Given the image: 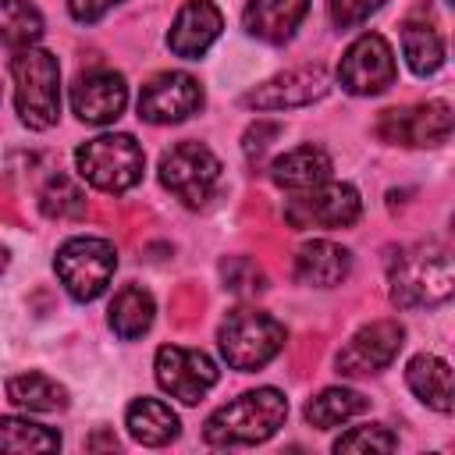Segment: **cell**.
<instances>
[{"label":"cell","instance_id":"13","mask_svg":"<svg viewBox=\"0 0 455 455\" xmlns=\"http://www.w3.org/2000/svg\"><path fill=\"white\" fill-rule=\"evenodd\" d=\"M402 341H405V327L398 320H373L359 327L348 338V345L338 352V373L341 377L380 373L395 363V355L402 352Z\"/></svg>","mask_w":455,"mask_h":455},{"label":"cell","instance_id":"2","mask_svg":"<svg viewBox=\"0 0 455 455\" xmlns=\"http://www.w3.org/2000/svg\"><path fill=\"white\" fill-rule=\"evenodd\" d=\"M288 419V398L277 387H256L210 412L203 441L213 448H245L274 437Z\"/></svg>","mask_w":455,"mask_h":455},{"label":"cell","instance_id":"21","mask_svg":"<svg viewBox=\"0 0 455 455\" xmlns=\"http://www.w3.org/2000/svg\"><path fill=\"white\" fill-rule=\"evenodd\" d=\"M405 384L423 405L437 412H451V366L441 355H430V352L412 355L405 366Z\"/></svg>","mask_w":455,"mask_h":455},{"label":"cell","instance_id":"25","mask_svg":"<svg viewBox=\"0 0 455 455\" xmlns=\"http://www.w3.org/2000/svg\"><path fill=\"white\" fill-rule=\"evenodd\" d=\"M366 409H370V402L359 391H352V387H323L320 395H313L306 402V423L316 427V430H331V427H338V423H345V419H352V416H359Z\"/></svg>","mask_w":455,"mask_h":455},{"label":"cell","instance_id":"24","mask_svg":"<svg viewBox=\"0 0 455 455\" xmlns=\"http://www.w3.org/2000/svg\"><path fill=\"white\" fill-rule=\"evenodd\" d=\"M7 398L28 412H57V409H68V387L57 384L53 377L46 373H18L7 380Z\"/></svg>","mask_w":455,"mask_h":455},{"label":"cell","instance_id":"5","mask_svg":"<svg viewBox=\"0 0 455 455\" xmlns=\"http://www.w3.org/2000/svg\"><path fill=\"white\" fill-rule=\"evenodd\" d=\"M284 338H288V331L281 320H274L263 309H249V306L231 309L217 331V345H220L224 363L231 370H242V373L267 366L284 348Z\"/></svg>","mask_w":455,"mask_h":455},{"label":"cell","instance_id":"7","mask_svg":"<svg viewBox=\"0 0 455 455\" xmlns=\"http://www.w3.org/2000/svg\"><path fill=\"white\" fill-rule=\"evenodd\" d=\"M160 185L185 206H206L220 185V160L203 142H178L160 156Z\"/></svg>","mask_w":455,"mask_h":455},{"label":"cell","instance_id":"3","mask_svg":"<svg viewBox=\"0 0 455 455\" xmlns=\"http://www.w3.org/2000/svg\"><path fill=\"white\" fill-rule=\"evenodd\" d=\"M14 110L32 132H46L60 117V64L43 46H21L11 57Z\"/></svg>","mask_w":455,"mask_h":455},{"label":"cell","instance_id":"31","mask_svg":"<svg viewBox=\"0 0 455 455\" xmlns=\"http://www.w3.org/2000/svg\"><path fill=\"white\" fill-rule=\"evenodd\" d=\"M384 4L387 0H327V14H331L334 28H355L370 14H377Z\"/></svg>","mask_w":455,"mask_h":455},{"label":"cell","instance_id":"8","mask_svg":"<svg viewBox=\"0 0 455 455\" xmlns=\"http://www.w3.org/2000/svg\"><path fill=\"white\" fill-rule=\"evenodd\" d=\"M363 213V199L355 192V185L348 181H320L313 188L295 192L284 203V220L295 231H309V228H352Z\"/></svg>","mask_w":455,"mask_h":455},{"label":"cell","instance_id":"15","mask_svg":"<svg viewBox=\"0 0 455 455\" xmlns=\"http://www.w3.org/2000/svg\"><path fill=\"white\" fill-rule=\"evenodd\" d=\"M128 107V82L121 71L96 68L75 78L71 85V110L85 124H110Z\"/></svg>","mask_w":455,"mask_h":455},{"label":"cell","instance_id":"17","mask_svg":"<svg viewBox=\"0 0 455 455\" xmlns=\"http://www.w3.org/2000/svg\"><path fill=\"white\" fill-rule=\"evenodd\" d=\"M348 270H352V252L338 242L313 238L295 252V281L309 288H334L348 277Z\"/></svg>","mask_w":455,"mask_h":455},{"label":"cell","instance_id":"34","mask_svg":"<svg viewBox=\"0 0 455 455\" xmlns=\"http://www.w3.org/2000/svg\"><path fill=\"white\" fill-rule=\"evenodd\" d=\"M4 267H7V249L0 245V270H4Z\"/></svg>","mask_w":455,"mask_h":455},{"label":"cell","instance_id":"22","mask_svg":"<svg viewBox=\"0 0 455 455\" xmlns=\"http://www.w3.org/2000/svg\"><path fill=\"white\" fill-rule=\"evenodd\" d=\"M110 316V331L121 338V341H135V338H142L149 327H153V313H156V302H153V295L142 288V284H124L117 295H114V302H110V309H107Z\"/></svg>","mask_w":455,"mask_h":455},{"label":"cell","instance_id":"11","mask_svg":"<svg viewBox=\"0 0 455 455\" xmlns=\"http://www.w3.org/2000/svg\"><path fill=\"white\" fill-rule=\"evenodd\" d=\"M153 370H156V384H160L171 398H178V402H185V405L203 402V395L220 380V370H217V363H213L206 352H199V348H181V345H164V348H156Z\"/></svg>","mask_w":455,"mask_h":455},{"label":"cell","instance_id":"27","mask_svg":"<svg viewBox=\"0 0 455 455\" xmlns=\"http://www.w3.org/2000/svg\"><path fill=\"white\" fill-rule=\"evenodd\" d=\"M60 434L18 416H0V451L11 455H28V451H57Z\"/></svg>","mask_w":455,"mask_h":455},{"label":"cell","instance_id":"30","mask_svg":"<svg viewBox=\"0 0 455 455\" xmlns=\"http://www.w3.org/2000/svg\"><path fill=\"white\" fill-rule=\"evenodd\" d=\"M220 274H224V288L235 291V295H256V291L267 288L263 270H259L252 259H245V256L224 259V263H220Z\"/></svg>","mask_w":455,"mask_h":455},{"label":"cell","instance_id":"26","mask_svg":"<svg viewBox=\"0 0 455 455\" xmlns=\"http://www.w3.org/2000/svg\"><path fill=\"white\" fill-rule=\"evenodd\" d=\"M43 36V14L28 0H0V46H32Z\"/></svg>","mask_w":455,"mask_h":455},{"label":"cell","instance_id":"19","mask_svg":"<svg viewBox=\"0 0 455 455\" xmlns=\"http://www.w3.org/2000/svg\"><path fill=\"white\" fill-rule=\"evenodd\" d=\"M331 167H334L331 156L320 146L309 142V146H295V149L274 156L270 178H274V185H281L288 192H302V188H313V185L327 181L331 178Z\"/></svg>","mask_w":455,"mask_h":455},{"label":"cell","instance_id":"28","mask_svg":"<svg viewBox=\"0 0 455 455\" xmlns=\"http://www.w3.org/2000/svg\"><path fill=\"white\" fill-rule=\"evenodd\" d=\"M39 210L50 220H78L85 217V192L68 174H53L39 188Z\"/></svg>","mask_w":455,"mask_h":455},{"label":"cell","instance_id":"18","mask_svg":"<svg viewBox=\"0 0 455 455\" xmlns=\"http://www.w3.org/2000/svg\"><path fill=\"white\" fill-rule=\"evenodd\" d=\"M306 11L309 0H249L242 11V25L249 36L263 43H288Z\"/></svg>","mask_w":455,"mask_h":455},{"label":"cell","instance_id":"6","mask_svg":"<svg viewBox=\"0 0 455 455\" xmlns=\"http://www.w3.org/2000/svg\"><path fill=\"white\" fill-rule=\"evenodd\" d=\"M53 270L75 302H92L107 291V284L117 270V249L107 238L75 235L57 249Z\"/></svg>","mask_w":455,"mask_h":455},{"label":"cell","instance_id":"4","mask_svg":"<svg viewBox=\"0 0 455 455\" xmlns=\"http://www.w3.org/2000/svg\"><path fill=\"white\" fill-rule=\"evenodd\" d=\"M75 167L92 188L117 196V192H128L142 181L146 153L135 142V135L110 132V135H96V139L82 142L75 149Z\"/></svg>","mask_w":455,"mask_h":455},{"label":"cell","instance_id":"23","mask_svg":"<svg viewBox=\"0 0 455 455\" xmlns=\"http://www.w3.org/2000/svg\"><path fill=\"white\" fill-rule=\"evenodd\" d=\"M402 53H405L409 71L427 78V75L441 71V64H444V36L430 21L409 18L402 25Z\"/></svg>","mask_w":455,"mask_h":455},{"label":"cell","instance_id":"9","mask_svg":"<svg viewBox=\"0 0 455 455\" xmlns=\"http://www.w3.org/2000/svg\"><path fill=\"white\" fill-rule=\"evenodd\" d=\"M395 50L380 32H363L338 64V82L352 96H380L395 85Z\"/></svg>","mask_w":455,"mask_h":455},{"label":"cell","instance_id":"16","mask_svg":"<svg viewBox=\"0 0 455 455\" xmlns=\"http://www.w3.org/2000/svg\"><path fill=\"white\" fill-rule=\"evenodd\" d=\"M220 28H224V18L213 0H185L167 32V46L174 57L199 60L220 39Z\"/></svg>","mask_w":455,"mask_h":455},{"label":"cell","instance_id":"32","mask_svg":"<svg viewBox=\"0 0 455 455\" xmlns=\"http://www.w3.org/2000/svg\"><path fill=\"white\" fill-rule=\"evenodd\" d=\"M277 135H281V124L256 121V124L245 132V156H249L252 164H259V160H263V153L270 149V139H277Z\"/></svg>","mask_w":455,"mask_h":455},{"label":"cell","instance_id":"12","mask_svg":"<svg viewBox=\"0 0 455 455\" xmlns=\"http://www.w3.org/2000/svg\"><path fill=\"white\" fill-rule=\"evenodd\" d=\"M203 107V85L185 71H160L139 92V117L149 124H178Z\"/></svg>","mask_w":455,"mask_h":455},{"label":"cell","instance_id":"29","mask_svg":"<svg viewBox=\"0 0 455 455\" xmlns=\"http://www.w3.org/2000/svg\"><path fill=\"white\" fill-rule=\"evenodd\" d=\"M398 437L384 427V423H366V427H352L348 434H341L334 441V451H395Z\"/></svg>","mask_w":455,"mask_h":455},{"label":"cell","instance_id":"20","mask_svg":"<svg viewBox=\"0 0 455 455\" xmlns=\"http://www.w3.org/2000/svg\"><path fill=\"white\" fill-rule=\"evenodd\" d=\"M124 427L128 434L146 444V448H160V444H171L178 434H181V419L178 412L160 402V398H135L128 409H124Z\"/></svg>","mask_w":455,"mask_h":455},{"label":"cell","instance_id":"33","mask_svg":"<svg viewBox=\"0 0 455 455\" xmlns=\"http://www.w3.org/2000/svg\"><path fill=\"white\" fill-rule=\"evenodd\" d=\"M121 0H68V11H71V18L75 21H82V25H96L110 7H117Z\"/></svg>","mask_w":455,"mask_h":455},{"label":"cell","instance_id":"10","mask_svg":"<svg viewBox=\"0 0 455 455\" xmlns=\"http://www.w3.org/2000/svg\"><path fill=\"white\" fill-rule=\"evenodd\" d=\"M377 135L395 146H441L451 135V107L444 100L412 103V107H391L377 121Z\"/></svg>","mask_w":455,"mask_h":455},{"label":"cell","instance_id":"14","mask_svg":"<svg viewBox=\"0 0 455 455\" xmlns=\"http://www.w3.org/2000/svg\"><path fill=\"white\" fill-rule=\"evenodd\" d=\"M320 96H327V71L320 64H306V68L281 71V75L267 78L263 85L249 89L242 96V103L249 110H291V107H306Z\"/></svg>","mask_w":455,"mask_h":455},{"label":"cell","instance_id":"1","mask_svg":"<svg viewBox=\"0 0 455 455\" xmlns=\"http://www.w3.org/2000/svg\"><path fill=\"white\" fill-rule=\"evenodd\" d=\"M387 291L402 309L441 306L455 291V263L444 245H405L387 259Z\"/></svg>","mask_w":455,"mask_h":455}]
</instances>
